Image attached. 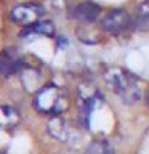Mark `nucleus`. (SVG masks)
I'll list each match as a JSON object with an SVG mask.
<instances>
[{"label":"nucleus","instance_id":"obj_11","mask_svg":"<svg viewBox=\"0 0 149 154\" xmlns=\"http://www.w3.org/2000/svg\"><path fill=\"white\" fill-rule=\"evenodd\" d=\"M84 154H112V148L106 140H93L85 148Z\"/></svg>","mask_w":149,"mask_h":154},{"label":"nucleus","instance_id":"obj_2","mask_svg":"<svg viewBox=\"0 0 149 154\" xmlns=\"http://www.w3.org/2000/svg\"><path fill=\"white\" fill-rule=\"evenodd\" d=\"M34 108L47 116H61L69 108V98L66 91L56 85H43L34 95Z\"/></svg>","mask_w":149,"mask_h":154},{"label":"nucleus","instance_id":"obj_7","mask_svg":"<svg viewBox=\"0 0 149 154\" xmlns=\"http://www.w3.org/2000/svg\"><path fill=\"white\" fill-rule=\"evenodd\" d=\"M101 11V7L95 2H90V0H85L82 3H77L74 8L71 10V16L77 19L80 23H93L98 14Z\"/></svg>","mask_w":149,"mask_h":154},{"label":"nucleus","instance_id":"obj_8","mask_svg":"<svg viewBox=\"0 0 149 154\" xmlns=\"http://www.w3.org/2000/svg\"><path fill=\"white\" fill-rule=\"evenodd\" d=\"M19 124V112L10 104H0V130H14Z\"/></svg>","mask_w":149,"mask_h":154},{"label":"nucleus","instance_id":"obj_6","mask_svg":"<svg viewBox=\"0 0 149 154\" xmlns=\"http://www.w3.org/2000/svg\"><path fill=\"white\" fill-rule=\"evenodd\" d=\"M21 71V56L16 48H3L0 51V75L10 77Z\"/></svg>","mask_w":149,"mask_h":154},{"label":"nucleus","instance_id":"obj_1","mask_svg":"<svg viewBox=\"0 0 149 154\" xmlns=\"http://www.w3.org/2000/svg\"><path fill=\"white\" fill-rule=\"evenodd\" d=\"M104 82L115 95L119 96L123 103L133 104L141 98V88L136 79L130 74L128 71L120 69V67H112L104 74Z\"/></svg>","mask_w":149,"mask_h":154},{"label":"nucleus","instance_id":"obj_5","mask_svg":"<svg viewBox=\"0 0 149 154\" xmlns=\"http://www.w3.org/2000/svg\"><path fill=\"white\" fill-rule=\"evenodd\" d=\"M47 132L61 143H72L74 140L79 138V133L75 132V128L61 116H51L48 119Z\"/></svg>","mask_w":149,"mask_h":154},{"label":"nucleus","instance_id":"obj_4","mask_svg":"<svg viewBox=\"0 0 149 154\" xmlns=\"http://www.w3.org/2000/svg\"><path fill=\"white\" fill-rule=\"evenodd\" d=\"M132 26V18L130 14L122 8H114L109 10L108 13L101 19V27H103L104 32L112 34V35H117V34H122L123 31Z\"/></svg>","mask_w":149,"mask_h":154},{"label":"nucleus","instance_id":"obj_10","mask_svg":"<svg viewBox=\"0 0 149 154\" xmlns=\"http://www.w3.org/2000/svg\"><path fill=\"white\" fill-rule=\"evenodd\" d=\"M23 32H34V34H40L45 37H53L55 35V24L51 21H38L32 26L26 27Z\"/></svg>","mask_w":149,"mask_h":154},{"label":"nucleus","instance_id":"obj_9","mask_svg":"<svg viewBox=\"0 0 149 154\" xmlns=\"http://www.w3.org/2000/svg\"><path fill=\"white\" fill-rule=\"evenodd\" d=\"M132 26L138 31L149 29V0H143L135 8V14L132 18Z\"/></svg>","mask_w":149,"mask_h":154},{"label":"nucleus","instance_id":"obj_12","mask_svg":"<svg viewBox=\"0 0 149 154\" xmlns=\"http://www.w3.org/2000/svg\"><path fill=\"white\" fill-rule=\"evenodd\" d=\"M146 100H147V106H149V93H147V96H146Z\"/></svg>","mask_w":149,"mask_h":154},{"label":"nucleus","instance_id":"obj_3","mask_svg":"<svg viewBox=\"0 0 149 154\" xmlns=\"http://www.w3.org/2000/svg\"><path fill=\"white\" fill-rule=\"evenodd\" d=\"M43 13H45V10H43L42 5H38L35 2H26V3H19L11 8L10 19L13 23L19 24V26L29 27L32 24L38 23V19L43 16Z\"/></svg>","mask_w":149,"mask_h":154}]
</instances>
